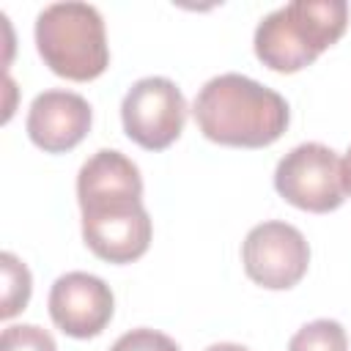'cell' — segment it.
Instances as JSON below:
<instances>
[{"label": "cell", "instance_id": "52a82bcc", "mask_svg": "<svg viewBox=\"0 0 351 351\" xmlns=\"http://www.w3.org/2000/svg\"><path fill=\"white\" fill-rule=\"evenodd\" d=\"M241 263L255 285L266 291H288L307 274L310 244L299 228L269 219L247 233L241 244Z\"/></svg>", "mask_w": 351, "mask_h": 351}, {"label": "cell", "instance_id": "3957f363", "mask_svg": "<svg viewBox=\"0 0 351 351\" xmlns=\"http://www.w3.org/2000/svg\"><path fill=\"white\" fill-rule=\"evenodd\" d=\"M348 27V3L343 0H293L266 14L252 36L255 58L277 71L307 69L321 52L340 41Z\"/></svg>", "mask_w": 351, "mask_h": 351}, {"label": "cell", "instance_id": "5b68a950", "mask_svg": "<svg viewBox=\"0 0 351 351\" xmlns=\"http://www.w3.org/2000/svg\"><path fill=\"white\" fill-rule=\"evenodd\" d=\"M274 189L285 203L302 211H335L346 200L340 156L324 143H302L277 162Z\"/></svg>", "mask_w": 351, "mask_h": 351}, {"label": "cell", "instance_id": "7a4b0ae2", "mask_svg": "<svg viewBox=\"0 0 351 351\" xmlns=\"http://www.w3.org/2000/svg\"><path fill=\"white\" fill-rule=\"evenodd\" d=\"M192 115L206 140L230 148H266L291 121L288 101L277 90L236 71L211 77L197 90Z\"/></svg>", "mask_w": 351, "mask_h": 351}, {"label": "cell", "instance_id": "5bb4252c", "mask_svg": "<svg viewBox=\"0 0 351 351\" xmlns=\"http://www.w3.org/2000/svg\"><path fill=\"white\" fill-rule=\"evenodd\" d=\"M340 170H343V189H346V195H351V148L340 159Z\"/></svg>", "mask_w": 351, "mask_h": 351}, {"label": "cell", "instance_id": "7c38bea8", "mask_svg": "<svg viewBox=\"0 0 351 351\" xmlns=\"http://www.w3.org/2000/svg\"><path fill=\"white\" fill-rule=\"evenodd\" d=\"M0 351H58L52 335L36 324H11L0 335Z\"/></svg>", "mask_w": 351, "mask_h": 351}, {"label": "cell", "instance_id": "277c9868", "mask_svg": "<svg viewBox=\"0 0 351 351\" xmlns=\"http://www.w3.org/2000/svg\"><path fill=\"white\" fill-rule=\"evenodd\" d=\"M36 49L44 66L66 80L88 82L110 66L101 14L88 3H52L36 16Z\"/></svg>", "mask_w": 351, "mask_h": 351}, {"label": "cell", "instance_id": "30bf717a", "mask_svg": "<svg viewBox=\"0 0 351 351\" xmlns=\"http://www.w3.org/2000/svg\"><path fill=\"white\" fill-rule=\"evenodd\" d=\"M0 269H3V302H0V315L3 318H14L16 313H22L30 302V291H33V280L27 266L14 255V252H3L0 255Z\"/></svg>", "mask_w": 351, "mask_h": 351}, {"label": "cell", "instance_id": "6da1fadb", "mask_svg": "<svg viewBox=\"0 0 351 351\" xmlns=\"http://www.w3.org/2000/svg\"><path fill=\"white\" fill-rule=\"evenodd\" d=\"M82 239L107 263H132L151 247V217L143 206V176L115 148L96 151L77 173Z\"/></svg>", "mask_w": 351, "mask_h": 351}, {"label": "cell", "instance_id": "4fadbf2b", "mask_svg": "<svg viewBox=\"0 0 351 351\" xmlns=\"http://www.w3.org/2000/svg\"><path fill=\"white\" fill-rule=\"evenodd\" d=\"M110 351H181L178 343L173 337H167L165 332L159 329H148V326H140V329H129L123 332Z\"/></svg>", "mask_w": 351, "mask_h": 351}, {"label": "cell", "instance_id": "ba28073f", "mask_svg": "<svg viewBox=\"0 0 351 351\" xmlns=\"http://www.w3.org/2000/svg\"><path fill=\"white\" fill-rule=\"evenodd\" d=\"M47 304L55 326L74 340H88L101 335L115 313V296L110 285L88 271L60 274L49 288Z\"/></svg>", "mask_w": 351, "mask_h": 351}, {"label": "cell", "instance_id": "8fae6325", "mask_svg": "<svg viewBox=\"0 0 351 351\" xmlns=\"http://www.w3.org/2000/svg\"><path fill=\"white\" fill-rule=\"evenodd\" d=\"M288 351H348V335L340 321L315 318L296 329L288 343Z\"/></svg>", "mask_w": 351, "mask_h": 351}, {"label": "cell", "instance_id": "9a60e30c", "mask_svg": "<svg viewBox=\"0 0 351 351\" xmlns=\"http://www.w3.org/2000/svg\"><path fill=\"white\" fill-rule=\"evenodd\" d=\"M206 351H250V348H244V346H239V343H214V346H208Z\"/></svg>", "mask_w": 351, "mask_h": 351}, {"label": "cell", "instance_id": "9c48e42d", "mask_svg": "<svg viewBox=\"0 0 351 351\" xmlns=\"http://www.w3.org/2000/svg\"><path fill=\"white\" fill-rule=\"evenodd\" d=\"M90 104L74 90H44L30 101L27 137L47 154H66L85 140L90 132Z\"/></svg>", "mask_w": 351, "mask_h": 351}, {"label": "cell", "instance_id": "8992f818", "mask_svg": "<svg viewBox=\"0 0 351 351\" xmlns=\"http://www.w3.org/2000/svg\"><path fill=\"white\" fill-rule=\"evenodd\" d=\"M123 132L145 151H165L173 145L186 123V99L167 77L137 80L121 101Z\"/></svg>", "mask_w": 351, "mask_h": 351}]
</instances>
